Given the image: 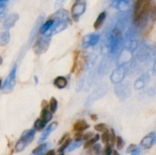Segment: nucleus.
Listing matches in <instances>:
<instances>
[{
	"label": "nucleus",
	"instance_id": "obj_1",
	"mask_svg": "<svg viewBox=\"0 0 156 155\" xmlns=\"http://www.w3.org/2000/svg\"><path fill=\"white\" fill-rule=\"evenodd\" d=\"M150 2L151 0H136L134 5V21H140L146 15L150 9Z\"/></svg>",
	"mask_w": 156,
	"mask_h": 155
},
{
	"label": "nucleus",
	"instance_id": "obj_2",
	"mask_svg": "<svg viewBox=\"0 0 156 155\" xmlns=\"http://www.w3.org/2000/svg\"><path fill=\"white\" fill-rule=\"evenodd\" d=\"M36 129H27L23 132L22 135L20 137V139L15 144V150L17 152H21L33 141L34 138Z\"/></svg>",
	"mask_w": 156,
	"mask_h": 155
},
{
	"label": "nucleus",
	"instance_id": "obj_3",
	"mask_svg": "<svg viewBox=\"0 0 156 155\" xmlns=\"http://www.w3.org/2000/svg\"><path fill=\"white\" fill-rule=\"evenodd\" d=\"M17 68H18V65L16 64L12 66V69H11L10 72H9V75L6 78L5 81L3 82L1 87V91L3 93H8L12 91L15 85V80H16V73H17Z\"/></svg>",
	"mask_w": 156,
	"mask_h": 155
},
{
	"label": "nucleus",
	"instance_id": "obj_4",
	"mask_svg": "<svg viewBox=\"0 0 156 155\" xmlns=\"http://www.w3.org/2000/svg\"><path fill=\"white\" fill-rule=\"evenodd\" d=\"M50 36L44 34L43 35V36L38 38L36 43H35L34 47L35 53H37V54L44 53L48 49L49 45H50Z\"/></svg>",
	"mask_w": 156,
	"mask_h": 155
},
{
	"label": "nucleus",
	"instance_id": "obj_5",
	"mask_svg": "<svg viewBox=\"0 0 156 155\" xmlns=\"http://www.w3.org/2000/svg\"><path fill=\"white\" fill-rule=\"evenodd\" d=\"M85 9H86V5L85 2H79L75 3L72 7V16L73 19L77 21L79 17L83 15L84 12H85Z\"/></svg>",
	"mask_w": 156,
	"mask_h": 155
},
{
	"label": "nucleus",
	"instance_id": "obj_6",
	"mask_svg": "<svg viewBox=\"0 0 156 155\" xmlns=\"http://www.w3.org/2000/svg\"><path fill=\"white\" fill-rule=\"evenodd\" d=\"M100 36L97 33H91V34H88L85 36L83 38L82 40V46L85 48H87L88 46H95L96 44L98 43Z\"/></svg>",
	"mask_w": 156,
	"mask_h": 155
},
{
	"label": "nucleus",
	"instance_id": "obj_7",
	"mask_svg": "<svg viewBox=\"0 0 156 155\" xmlns=\"http://www.w3.org/2000/svg\"><path fill=\"white\" fill-rule=\"evenodd\" d=\"M156 144V132L149 133L143 138L141 141V145L145 148H149L152 145Z\"/></svg>",
	"mask_w": 156,
	"mask_h": 155
},
{
	"label": "nucleus",
	"instance_id": "obj_8",
	"mask_svg": "<svg viewBox=\"0 0 156 155\" xmlns=\"http://www.w3.org/2000/svg\"><path fill=\"white\" fill-rule=\"evenodd\" d=\"M19 16H18V14L13 13L9 15L7 18H5V20L4 21V24H3V27L5 30L11 28V27H13L15 25V22L18 20Z\"/></svg>",
	"mask_w": 156,
	"mask_h": 155
},
{
	"label": "nucleus",
	"instance_id": "obj_9",
	"mask_svg": "<svg viewBox=\"0 0 156 155\" xmlns=\"http://www.w3.org/2000/svg\"><path fill=\"white\" fill-rule=\"evenodd\" d=\"M57 126H58L57 122H53L50 123V124L49 125L48 127H47V129L44 130V132H43L42 135H41V137H40L39 141H38V142L43 143V141H44L46 139H47V138H48L49 135L51 134V132H53V130H55V129H56Z\"/></svg>",
	"mask_w": 156,
	"mask_h": 155
},
{
	"label": "nucleus",
	"instance_id": "obj_10",
	"mask_svg": "<svg viewBox=\"0 0 156 155\" xmlns=\"http://www.w3.org/2000/svg\"><path fill=\"white\" fill-rule=\"evenodd\" d=\"M89 128V125L83 119L77 120L73 125V129L76 132H82Z\"/></svg>",
	"mask_w": 156,
	"mask_h": 155
},
{
	"label": "nucleus",
	"instance_id": "obj_11",
	"mask_svg": "<svg viewBox=\"0 0 156 155\" xmlns=\"http://www.w3.org/2000/svg\"><path fill=\"white\" fill-rule=\"evenodd\" d=\"M53 24H54V20H53V18H49V19L47 20L44 24H43L42 25H41V27H40L39 30L41 34L44 35L45 34V33H47V32L51 29V27H53Z\"/></svg>",
	"mask_w": 156,
	"mask_h": 155
},
{
	"label": "nucleus",
	"instance_id": "obj_12",
	"mask_svg": "<svg viewBox=\"0 0 156 155\" xmlns=\"http://www.w3.org/2000/svg\"><path fill=\"white\" fill-rule=\"evenodd\" d=\"M53 84H54L55 86L56 87L59 89H62V88H65L66 87L67 82L66 78L63 76H59V77L56 78V79L53 81Z\"/></svg>",
	"mask_w": 156,
	"mask_h": 155
},
{
	"label": "nucleus",
	"instance_id": "obj_13",
	"mask_svg": "<svg viewBox=\"0 0 156 155\" xmlns=\"http://www.w3.org/2000/svg\"><path fill=\"white\" fill-rule=\"evenodd\" d=\"M105 18H106V12H103L101 13H100V15H98V18L96 19L95 22L94 23V28L96 29V30L100 29L101 27L102 24L105 22Z\"/></svg>",
	"mask_w": 156,
	"mask_h": 155
},
{
	"label": "nucleus",
	"instance_id": "obj_14",
	"mask_svg": "<svg viewBox=\"0 0 156 155\" xmlns=\"http://www.w3.org/2000/svg\"><path fill=\"white\" fill-rule=\"evenodd\" d=\"M40 118L47 124L52 119L53 115H52V112L50 111H49L47 109H43L41 112V116H40Z\"/></svg>",
	"mask_w": 156,
	"mask_h": 155
},
{
	"label": "nucleus",
	"instance_id": "obj_15",
	"mask_svg": "<svg viewBox=\"0 0 156 155\" xmlns=\"http://www.w3.org/2000/svg\"><path fill=\"white\" fill-rule=\"evenodd\" d=\"M10 40V33L9 30H5V31H2L0 34V45L5 46L8 44Z\"/></svg>",
	"mask_w": 156,
	"mask_h": 155
},
{
	"label": "nucleus",
	"instance_id": "obj_16",
	"mask_svg": "<svg viewBox=\"0 0 156 155\" xmlns=\"http://www.w3.org/2000/svg\"><path fill=\"white\" fill-rule=\"evenodd\" d=\"M101 150V145L99 144H94L92 147L88 148V150L85 152V155H98Z\"/></svg>",
	"mask_w": 156,
	"mask_h": 155
},
{
	"label": "nucleus",
	"instance_id": "obj_17",
	"mask_svg": "<svg viewBox=\"0 0 156 155\" xmlns=\"http://www.w3.org/2000/svg\"><path fill=\"white\" fill-rule=\"evenodd\" d=\"M99 138H100V136H99L98 134H97V135H94V137H92L91 138H90V139L88 140V141L85 142V144H84V148L88 149V148H90L91 147H92V146L94 145V144H95V143L98 141Z\"/></svg>",
	"mask_w": 156,
	"mask_h": 155
},
{
	"label": "nucleus",
	"instance_id": "obj_18",
	"mask_svg": "<svg viewBox=\"0 0 156 155\" xmlns=\"http://www.w3.org/2000/svg\"><path fill=\"white\" fill-rule=\"evenodd\" d=\"M58 107V103L57 100L55 97H51L50 100V110L52 113H54L56 112V109Z\"/></svg>",
	"mask_w": 156,
	"mask_h": 155
},
{
	"label": "nucleus",
	"instance_id": "obj_19",
	"mask_svg": "<svg viewBox=\"0 0 156 155\" xmlns=\"http://www.w3.org/2000/svg\"><path fill=\"white\" fill-rule=\"evenodd\" d=\"M47 123L43 121L41 118L37 119L34 122V128L37 131H41L46 126Z\"/></svg>",
	"mask_w": 156,
	"mask_h": 155
},
{
	"label": "nucleus",
	"instance_id": "obj_20",
	"mask_svg": "<svg viewBox=\"0 0 156 155\" xmlns=\"http://www.w3.org/2000/svg\"><path fill=\"white\" fill-rule=\"evenodd\" d=\"M82 140H79V141H74L73 143H71V144H70V145L69 146V147L67 148V151H69V152L73 151V150L77 149L78 147H81V146H82Z\"/></svg>",
	"mask_w": 156,
	"mask_h": 155
},
{
	"label": "nucleus",
	"instance_id": "obj_21",
	"mask_svg": "<svg viewBox=\"0 0 156 155\" xmlns=\"http://www.w3.org/2000/svg\"><path fill=\"white\" fill-rule=\"evenodd\" d=\"M110 138H111V134L108 132V130L105 131V132H103L101 135V140L102 142L105 144H108L110 142Z\"/></svg>",
	"mask_w": 156,
	"mask_h": 155
},
{
	"label": "nucleus",
	"instance_id": "obj_22",
	"mask_svg": "<svg viewBox=\"0 0 156 155\" xmlns=\"http://www.w3.org/2000/svg\"><path fill=\"white\" fill-rule=\"evenodd\" d=\"M70 144H71V139H70V138H68L66 141H64V142L61 144V147H59V150H58V152H59V153H62L66 149L68 148L69 146L70 145Z\"/></svg>",
	"mask_w": 156,
	"mask_h": 155
},
{
	"label": "nucleus",
	"instance_id": "obj_23",
	"mask_svg": "<svg viewBox=\"0 0 156 155\" xmlns=\"http://www.w3.org/2000/svg\"><path fill=\"white\" fill-rule=\"evenodd\" d=\"M116 145H117V148L118 150H120L124 146V141H123V138L120 136L117 137V141H116Z\"/></svg>",
	"mask_w": 156,
	"mask_h": 155
},
{
	"label": "nucleus",
	"instance_id": "obj_24",
	"mask_svg": "<svg viewBox=\"0 0 156 155\" xmlns=\"http://www.w3.org/2000/svg\"><path fill=\"white\" fill-rule=\"evenodd\" d=\"M94 129L98 132H105V131H107V126L106 125L104 124V123H100V124H98L94 126Z\"/></svg>",
	"mask_w": 156,
	"mask_h": 155
},
{
	"label": "nucleus",
	"instance_id": "obj_25",
	"mask_svg": "<svg viewBox=\"0 0 156 155\" xmlns=\"http://www.w3.org/2000/svg\"><path fill=\"white\" fill-rule=\"evenodd\" d=\"M110 134H111V138H110L109 144H111V147H113V146L114 145V143H115L116 141H117V137H116L115 132H114V129H111V132H110Z\"/></svg>",
	"mask_w": 156,
	"mask_h": 155
},
{
	"label": "nucleus",
	"instance_id": "obj_26",
	"mask_svg": "<svg viewBox=\"0 0 156 155\" xmlns=\"http://www.w3.org/2000/svg\"><path fill=\"white\" fill-rule=\"evenodd\" d=\"M113 153L112 149H111V146L109 144H107L106 147H105L103 151V155H111Z\"/></svg>",
	"mask_w": 156,
	"mask_h": 155
},
{
	"label": "nucleus",
	"instance_id": "obj_27",
	"mask_svg": "<svg viewBox=\"0 0 156 155\" xmlns=\"http://www.w3.org/2000/svg\"><path fill=\"white\" fill-rule=\"evenodd\" d=\"M69 135L68 133L64 134V135H62V138H61V139L59 141V142H58V144H59V145H61V144H62L64 141H66L67 139H68V138H69Z\"/></svg>",
	"mask_w": 156,
	"mask_h": 155
},
{
	"label": "nucleus",
	"instance_id": "obj_28",
	"mask_svg": "<svg viewBox=\"0 0 156 155\" xmlns=\"http://www.w3.org/2000/svg\"><path fill=\"white\" fill-rule=\"evenodd\" d=\"M136 148H137V147H136V146L135 145V144H131L128 147L127 150H126V153H133V152L134 150H135Z\"/></svg>",
	"mask_w": 156,
	"mask_h": 155
},
{
	"label": "nucleus",
	"instance_id": "obj_29",
	"mask_svg": "<svg viewBox=\"0 0 156 155\" xmlns=\"http://www.w3.org/2000/svg\"><path fill=\"white\" fill-rule=\"evenodd\" d=\"M65 0H56V2H55V8H59L62 4L64 3Z\"/></svg>",
	"mask_w": 156,
	"mask_h": 155
},
{
	"label": "nucleus",
	"instance_id": "obj_30",
	"mask_svg": "<svg viewBox=\"0 0 156 155\" xmlns=\"http://www.w3.org/2000/svg\"><path fill=\"white\" fill-rule=\"evenodd\" d=\"M92 135H93V134L91 133V132H87V133L83 136V139L89 140L90 138H92Z\"/></svg>",
	"mask_w": 156,
	"mask_h": 155
},
{
	"label": "nucleus",
	"instance_id": "obj_31",
	"mask_svg": "<svg viewBox=\"0 0 156 155\" xmlns=\"http://www.w3.org/2000/svg\"><path fill=\"white\" fill-rule=\"evenodd\" d=\"M140 149L136 148L132 153H131V155H140Z\"/></svg>",
	"mask_w": 156,
	"mask_h": 155
},
{
	"label": "nucleus",
	"instance_id": "obj_32",
	"mask_svg": "<svg viewBox=\"0 0 156 155\" xmlns=\"http://www.w3.org/2000/svg\"><path fill=\"white\" fill-rule=\"evenodd\" d=\"M45 155H56L55 154V151L53 150H49L48 152H47V153H46ZM59 155H62V153H59Z\"/></svg>",
	"mask_w": 156,
	"mask_h": 155
},
{
	"label": "nucleus",
	"instance_id": "obj_33",
	"mask_svg": "<svg viewBox=\"0 0 156 155\" xmlns=\"http://www.w3.org/2000/svg\"><path fill=\"white\" fill-rule=\"evenodd\" d=\"M90 117H91V119L93 120V121H96V120L98 119V116L95 115V114H91V115H90Z\"/></svg>",
	"mask_w": 156,
	"mask_h": 155
},
{
	"label": "nucleus",
	"instance_id": "obj_34",
	"mask_svg": "<svg viewBox=\"0 0 156 155\" xmlns=\"http://www.w3.org/2000/svg\"><path fill=\"white\" fill-rule=\"evenodd\" d=\"M113 155H120V153H119L117 150H114V151H113Z\"/></svg>",
	"mask_w": 156,
	"mask_h": 155
}]
</instances>
